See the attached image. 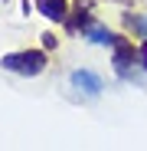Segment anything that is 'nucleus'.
<instances>
[{
	"label": "nucleus",
	"instance_id": "423d86ee",
	"mask_svg": "<svg viewBox=\"0 0 147 151\" xmlns=\"http://www.w3.org/2000/svg\"><path fill=\"white\" fill-rule=\"evenodd\" d=\"M85 36H88L92 43H102V46H111V43H114V33H108L105 27H92Z\"/></svg>",
	"mask_w": 147,
	"mask_h": 151
},
{
	"label": "nucleus",
	"instance_id": "39448f33",
	"mask_svg": "<svg viewBox=\"0 0 147 151\" xmlns=\"http://www.w3.org/2000/svg\"><path fill=\"white\" fill-rule=\"evenodd\" d=\"M88 13H92V0H79V4H75V13H72V20H69V27H72V30L85 27V23H88Z\"/></svg>",
	"mask_w": 147,
	"mask_h": 151
},
{
	"label": "nucleus",
	"instance_id": "6e6552de",
	"mask_svg": "<svg viewBox=\"0 0 147 151\" xmlns=\"http://www.w3.org/2000/svg\"><path fill=\"white\" fill-rule=\"evenodd\" d=\"M137 59H141V66H144V69H147V43H144V46H141V49H137Z\"/></svg>",
	"mask_w": 147,
	"mask_h": 151
},
{
	"label": "nucleus",
	"instance_id": "9d476101",
	"mask_svg": "<svg viewBox=\"0 0 147 151\" xmlns=\"http://www.w3.org/2000/svg\"><path fill=\"white\" fill-rule=\"evenodd\" d=\"M114 4H121V0H114Z\"/></svg>",
	"mask_w": 147,
	"mask_h": 151
},
{
	"label": "nucleus",
	"instance_id": "f257e3e1",
	"mask_svg": "<svg viewBox=\"0 0 147 151\" xmlns=\"http://www.w3.org/2000/svg\"><path fill=\"white\" fill-rule=\"evenodd\" d=\"M0 63H4V69L20 72V76H39L46 69V53H43V49H23V53L4 56Z\"/></svg>",
	"mask_w": 147,
	"mask_h": 151
},
{
	"label": "nucleus",
	"instance_id": "7ed1b4c3",
	"mask_svg": "<svg viewBox=\"0 0 147 151\" xmlns=\"http://www.w3.org/2000/svg\"><path fill=\"white\" fill-rule=\"evenodd\" d=\"M111 46H114V59H111V63H114V69H118L121 76H128V69L134 66V46H131L128 40H121V36H114V43H111Z\"/></svg>",
	"mask_w": 147,
	"mask_h": 151
},
{
	"label": "nucleus",
	"instance_id": "20e7f679",
	"mask_svg": "<svg viewBox=\"0 0 147 151\" xmlns=\"http://www.w3.org/2000/svg\"><path fill=\"white\" fill-rule=\"evenodd\" d=\"M36 10L49 20H65L69 17V4L65 0H36Z\"/></svg>",
	"mask_w": 147,
	"mask_h": 151
},
{
	"label": "nucleus",
	"instance_id": "0eeeda50",
	"mask_svg": "<svg viewBox=\"0 0 147 151\" xmlns=\"http://www.w3.org/2000/svg\"><path fill=\"white\" fill-rule=\"evenodd\" d=\"M128 27H134L144 40H147V17H137V13H128Z\"/></svg>",
	"mask_w": 147,
	"mask_h": 151
},
{
	"label": "nucleus",
	"instance_id": "1a4fd4ad",
	"mask_svg": "<svg viewBox=\"0 0 147 151\" xmlns=\"http://www.w3.org/2000/svg\"><path fill=\"white\" fill-rule=\"evenodd\" d=\"M43 46H46V49H53V46H56V36H53V33H46V36H43Z\"/></svg>",
	"mask_w": 147,
	"mask_h": 151
},
{
	"label": "nucleus",
	"instance_id": "f03ea898",
	"mask_svg": "<svg viewBox=\"0 0 147 151\" xmlns=\"http://www.w3.org/2000/svg\"><path fill=\"white\" fill-rule=\"evenodd\" d=\"M69 82L75 86L79 92H85V95H98V92L105 89V82H102V76H95L92 69H75V72L69 76Z\"/></svg>",
	"mask_w": 147,
	"mask_h": 151
}]
</instances>
